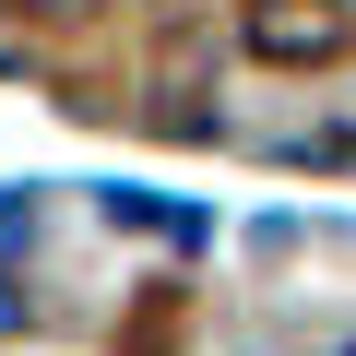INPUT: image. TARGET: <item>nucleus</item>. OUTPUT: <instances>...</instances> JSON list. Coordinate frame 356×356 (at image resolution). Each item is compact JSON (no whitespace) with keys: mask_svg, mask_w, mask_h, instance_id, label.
<instances>
[{"mask_svg":"<svg viewBox=\"0 0 356 356\" xmlns=\"http://www.w3.org/2000/svg\"><path fill=\"white\" fill-rule=\"evenodd\" d=\"M250 48L261 60H332L344 48V0H250Z\"/></svg>","mask_w":356,"mask_h":356,"instance_id":"f257e3e1","label":"nucleus"},{"mask_svg":"<svg viewBox=\"0 0 356 356\" xmlns=\"http://www.w3.org/2000/svg\"><path fill=\"white\" fill-rule=\"evenodd\" d=\"M107 226H143V238H178V250L202 238V214H191V202H154V191H107Z\"/></svg>","mask_w":356,"mask_h":356,"instance_id":"f03ea898","label":"nucleus"},{"mask_svg":"<svg viewBox=\"0 0 356 356\" xmlns=\"http://www.w3.org/2000/svg\"><path fill=\"white\" fill-rule=\"evenodd\" d=\"M24 238H36V202H24V191H0V250H24Z\"/></svg>","mask_w":356,"mask_h":356,"instance_id":"7ed1b4c3","label":"nucleus"},{"mask_svg":"<svg viewBox=\"0 0 356 356\" xmlns=\"http://www.w3.org/2000/svg\"><path fill=\"white\" fill-rule=\"evenodd\" d=\"M0 332H13V297H0Z\"/></svg>","mask_w":356,"mask_h":356,"instance_id":"20e7f679","label":"nucleus"},{"mask_svg":"<svg viewBox=\"0 0 356 356\" xmlns=\"http://www.w3.org/2000/svg\"><path fill=\"white\" fill-rule=\"evenodd\" d=\"M48 13H83V0H48Z\"/></svg>","mask_w":356,"mask_h":356,"instance_id":"39448f33","label":"nucleus"},{"mask_svg":"<svg viewBox=\"0 0 356 356\" xmlns=\"http://www.w3.org/2000/svg\"><path fill=\"white\" fill-rule=\"evenodd\" d=\"M344 356H356V344H344Z\"/></svg>","mask_w":356,"mask_h":356,"instance_id":"423d86ee","label":"nucleus"}]
</instances>
